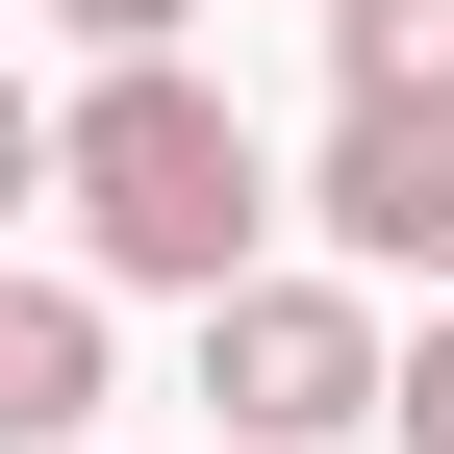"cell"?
<instances>
[{"label":"cell","instance_id":"cell-3","mask_svg":"<svg viewBox=\"0 0 454 454\" xmlns=\"http://www.w3.org/2000/svg\"><path fill=\"white\" fill-rule=\"evenodd\" d=\"M303 227H328L354 278H429V303H454V101H328Z\"/></svg>","mask_w":454,"mask_h":454},{"label":"cell","instance_id":"cell-4","mask_svg":"<svg viewBox=\"0 0 454 454\" xmlns=\"http://www.w3.org/2000/svg\"><path fill=\"white\" fill-rule=\"evenodd\" d=\"M0 454H101V278H0Z\"/></svg>","mask_w":454,"mask_h":454},{"label":"cell","instance_id":"cell-1","mask_svg":"<svg viewBox=\"0 0 454 454\" xmlns=\"http://www.w3.org/2000/svg\"><path fill=\"white\" fill-rule=\"evenodd\" d=\"M51 227H76V278L227 303V278H278V152H253V101H227V76L127 51V76L51 101Z\"/></svg>","mask_w":454,"mask_h":454},{"label":"cell","instance_id":"cell-2","mask_svg":"<svg viewBox=\"0 0 454 454\" xmlns=\"http://www.w3.org/2000/svg\"><path fill=\"white\" fill-rule=\"evenodd\" d=\"M202 454H354L379 404H404V354H379V303L354 278H227L202 303Z\"/></svg>","mask_w":454,"mask_h":454},{"label":"cell","instance_id":"cell-6","mask_svg":"<svg viewBox=\"0 0 454 454\" xmlns=\"http://www.w3.org/2000/svg\"><path fill=\"white\" fill-rule=\"evenodd\" d=\"M26 26H76V76H127V51H177L202 0H26Z\"/></svg>","mask_w":454,"mask_h":454},{"label":"cell","instance_id":"cell-5","mask_svg":"<svg viewBox=\"0 0 454 454\" xmlns=\"http://www.w3.org/2000/svg\"><path fill=\"white\" fill-rule=\"evenodd\" d=\"M328 76L354 101H454V0H328Z\"/></svg>","mask_w":454,"mask_h":454},{"label":"cell","instance_id":"cell-7","mask_svg":"<svg viewBox=\"0 0 454 454\" xmlns=\"http://www.w3.org/2000/svg\"><path fill=\"white\" fill-rule=\"evenodd\" d=\"M404 454H454V303H429V354H404V404H379Z\"/></svg>","mask_w":454,"mask_h":454},{"label":"cell","instance_id":"cell-8","mask_svg":"<svg viewBox=\"0 0 454 454\" xmlns=\"http://www.w3.org/2000/svg\"><path fill=\"white\" fill-rule=\"evenodd\" d=\"M0 202H51V127H26V76H0Z\"/></svg>","mask_w":454,"mask_h":454}]
</instances>
